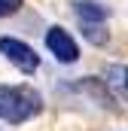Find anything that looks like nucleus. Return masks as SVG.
<instances>
[{"mask_svg":"<svg viewBox=\"0 0 128 131\" xmlns=\"http://www.w3.org/2000/svg\"><path fill=\"white\" fill-rule=\"evenodd\" d=\"M40 110H43V98L31 85H0V119L3 122L22 125L34 119Z\"/></svg>","mask_w":128,"mask_h":131,"instance_id":"obj_1","label":"nucleus"},{"mask_svg":"<svg viewBox=\"0 0 128 131\" xmlns=\"http://www.w3.org/2000/svg\"><path fill=\"white\" fill-rule=\"evenodd\" d=\"M0 52L18 67V70H25V73H34L40 67V55L34 52L28 43H22L15 37H0Z\"/></svg>","mask_w":128,"mask_h":131,"instance_id":"obj_2","label":"nucleus"},{"mask_svg":"<svg viewBox=\"0 0 128 131\" xmlns=\"http://www.w3.org/2000/svg\"><path fill=\"white\" fill-rule=\"evenodd\" d=\"M46 46H49V52H52L61 64H73V61L79 58V46H76V40L64 31V28H58V25H52V28L46 31Z\"/></svg>","mask_w":128,"mask_h":131,"instance_id":"obj_3","label":"nucleus"},{"mask_svg":"<svg viewBox=\"0 0 128 131\" xmlns=\"http://www.w3.org/2000/svg\"><path fill=\"white\" fill-rule=\"evenodd\" d=\"M76 6V15L86 21V25H95V21H104L107 18V9L101 6V3H92V0H79V3H73Z\"/></svg>","mask_w":128,"mask_h":131,"instance_id":"obj_4","label":"nucleus"},{"mask_svg":"<svg viewBox=\"0 0 128 131\" xmlns=\"http://www.w3.org/2000/svg\"><path fill=\"white\" fill-rule=\"evenodd\" d=\"M107 82H110L116 92H122V95L128 98V67H119V64L110 67V70H107Z\"/></svg>","mask_w":128,"mask_h":131,"instance_id":"obj_5","label":"nucleus"},{"mask_svg":"<svg viewBox=\"0 0 128 131\" xmlns=\"http://www.w3.org/2000/svg\"><path fill=\"white\" fill-rule=\"evenodd\" d=\"M22 3H25V0H0V15H12V12H18Z\"/></svg>","mask_w":128,"mask_h":131,"instance_id":"obj_6","label":"nucleus"},{"mask_svg":"<svg viewBox=\"0 0 128 131\" xmlns=\"http://www.w3.org/2000/svg\"><path fill=\"white\" fill-rule=\"evenodd\" d=\"M86 37L92 43H107V34L101 31V28H95V25H86Z\"/></svg>","mask_w":128,"mask_h":131,"instance_id":"obj_7","label":"nucleus"}]
</instances>
